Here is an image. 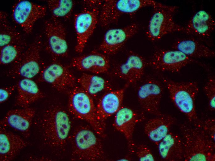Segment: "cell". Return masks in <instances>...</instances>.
I'll return each mask as SVG.
<instances>
[{
	"label": "cell",
	"instance_id": "1",
	"mask_svg": "<svg viewBox=\"0 0 215 161\" xmlns=\"http://www.w3.org/2000/svg\"><path fill=\"white\" fill-rule=\"evenodd\" d=\"M34 123L45 146L57 151L64 150L71 123L68 113L64 109L58 105H50L36 118Z\"/></svg>",
	"mask_w": 215,
	"mask_h": 161
},
{
	"label": "cell",
	"instance_id": "2",
	"mask_svg": "<svg viewBox=\"0 0 215 161\" xmlns=\"http://www.w3.org/2000/svg\"><path fill=\"white\" fill-rule=\"evenodd\" d=\"M185 161H214L215 141L200 128L186 123L180 127Z\"/></svg>",
	"mask_w": 215,
	"mask_h": 161
},
{
	"label": "cell",
	"instance_id": "3",
	"mask_svg": "<svg viewBox=\"0 0 215 161\" xmlns=\"http://www.w3.org/2000/svg\"><path fill=\"white\" fill-rule=\"evenodd\" d=\"M67 94L68 109L70 113L87 122L97 134L105 137L106 124L97 118L93 98L80 86H75Z\"/></svg>",
	"mask_w": 215,
	"mask_h": 161
},
{
	"label": "cell",
	"instance_id": "4",
	"mask_svg": "<svg viewBox=\"0 0 215 161\" xmlns=\"http://www.w3.org/2000/svg\"><path fill=\"white\" fill-rule=\"evenodd\" d=\"M95 133L91 127L86 125L79 126L74 131L69 138L73 159L95 161L104 159L102 142Z\"/></svg>",
	"mask_w": 215,
	"mask_h": 161
},
{
	"label": "cell",
	"instance_id": "5",
	"mask_svg": "<svg viewBox=\"0 0 215 161\" xmlns=\"http://www.w3.org/2000/svg\"><path fill=\"white\" fill-rule=\"evenodd\" d=\"M164 81L175 106L186 116L190 123H196L199 120L196 107V100L199 92L197 82H176L167 79Z\"/></svg>",
	"mask_w": 215,
	"mask_h": 161
},
{
	"label": "cell",
	"instance_id": "6",
	"mask_svg": "<svg viewBox=\"0 0 215 161\" xmlns=\"http://www.w3.org/2000/svg\"><path fill=\"white\" fill-rule=\"evenodd\" d=\"M148 25L146 35L149 40L157 41L164 35L176 32H184V27L176 24L173 16L178 7L158 2Z\"/></svg>",
	"mask_w": 215,
	"mask_h": 161
},
{
	"label": "cell",
	"instance_id": "7",
	"mask_svg": "<svg viewBox=\"0 0 215 161\" xmlns=\"http://www.w3.org/2000/svg\"><path fill=\"white\" fill-rule=\"evenodd\" d=\"M158 2L152 0H105L102 4L99 21L103 27L116 23L124 15H132L142 8L155 7Z\"/></svg>",
	"mask_w": 215,
	"mask_h": 161
},
{
	"label": "cell",
	"instance_id": "8",
	"mask_svg": "<svg viewBox=\"0 0 215 161\" xmlns=\"http://www.w3.org/2000/svg\"><path fill=\"white\" fill-rule=\"evenodd\" d=\"M42 44L41 36H37L13 63L7 75L32 79L40 73L41 70L40 51Z\"/></svg>",
	"mask_w": 215,
	"mask_h": 161
},
{
	"label": "cell",
	"instance_id": "9",
	"mask_svg": "<svg viewBox=\"0 0 215 161\" xmlns=\"http://www.w3.org/2000/svg\"><path fill=\"white\" fill-rule=\"evenodd\" d=\"M51 85L58 91L68 93L76 80L69 66L55 61L41 70L37 80Z\"/></svg>",
	"mask_w": 215,
	"mask_h": 161
},
{
	"label": "cell",
	"instance_id": "10",
	"mask_svg": "<svg viewBox=\"0 0 215 161\" xmlns=\"http://www.w3.org/2000/svg\"><path fill=\"white\" fill-rule=\"evenodd\" d=\"M100 6L85 7L75 14L74 26L76 35L75 50L82 53L88 40L93 33L99 21Z\"/></svg>",
	"mask_w": 215,
	"mask_h": 161
},
{
	"label": "cell",
	"instance_id": "11",
	"mask_svg": "<svg viewBox=\"0 0 215 161\" xmlns=\"http://www.w3.org/2000/svg\"><path fill=\"white\" fill-rule=\"evenodd\" d=\"M46 38L45 48L55 61L58 58L67 57L68 47L65 28L58 19L52 17L44 22Z\"/></svg>",
	"mask_w": 215,
	"mask_h": 161
},
{
	"label": "cell",
	"instance_id": "12",
	"mask_svg": "<svg viewBox=\"0 0 215 161\" xmlns=\"http://www.w3.org/2000/svg\"><path fill=\"white\" fill-rule=\"evenodd\" d=\"M194 63L203 65L178 50L160 49L154 53L148 63L158 71L177 72L188 64Z\"/></svg>",
	"mask_w": 215,
	"mask_h": 161
},
{
	"label": "cell",
	"instance_id": "13",
	"mask_svg": "<svg viewBox=\"0 0 215 161\" xmlns=\"http://www.w3.org/2000/svg\"><path fill=\"white\" fill-rule=\"evenodd\" d=\"M47 9L44 6L27 0H19L12 7L11 17L13 21L25 33L29 34L32 32L36 22L45 15Z\"/></svg>",
	"mask_w": 215,
	"mask_h": 161
},
{
	"label": "cell",
	"instance_id": "14",
	"mask_svg": "<svg viewBox=\"0 0 215 161\" xmlns=\"http://www.w3.org/2000/svg\"><path fill=\"white\" fill-rule=\"evenodd\" d=\"M163 88L161 83L154 78L147 79L140 86L137 98L140 105L145 111L156 116L162 114L160 106Z\"/></svg>",
	"mask_w": 215,
	"mask_h": 161
},
{
	"label": "cell",
	"instance_id": "15",
	"mask_svg": "<svg viewBox=\"0 0 215 161\" xmlns=\"http://www.w3.org/2000/svg\"><path fill=\"white\" fill-rule=\"evenodd\" d=\"M145 118L144 115L126 107L120 108L115 114L113 126L125 137L129 153L135 152L136 146L133 140V133L136 124Z\"/></svg>",
	"mask_w": 215,
	"mask_h": 161
},
{
	"label": "cell",
	"instance_id": "16",
	"mask_svg": "<svg viewBox=\"0 0 215 161\" xmlns=\"http://www.w3.org/2000/svg\"><path fill=\"white\" fill-rule=\"evenodd\" d=\"M138 29V24L133 23L122 28L108 30L98 48L99 50L106 55L115 54L137 33Z\"/></svg>",
	"mask_w": 215,
	"mask_h": 161
},
{
	"label": "cell",
	"instance_id": "17",
	"mask_svg": "<svg viewBox=\"0 0 215 161\" xmlns=\"http://www.w3.org/2000/svg\"><path fill=\"white\" fill-rule=\"evenodd\" d=\"M147 63L143 56L131 51L126 61L115 67L112 73L129 85L134 84L142 77Z\"/></svg>",
	"mask_w": 215,
	"mask_h": 161
},
{
	"label": "cell",
	"instance_id": "18",
	"mask_svg": "<svg viewBox=\"0 0 215 161\" xmlns=\"http://www.w3.org/2000/svg\"><path fill=\"white\" fill-rule=\"evenodd\" d=\"M35 114V110L29 107L10 110L1 120L0 126L10 128L28 137Z\"/></svg>",
	"mask_w": 215,
	"mask_h": 161
},
{
	"label": "cell",
	"instance_id": "19",
	"mask_svg": "<svg viewBox=\"0 0 215 161\" xmlns=\"http://www.w3.org/2000/svg\"><path fill=\"white\" fill-rule=\"evenodd\" d=\"M70 65L79 70L96 74L106 73L110 67L109 60L106 55L96 50L73 58Z\"/></svg>",
	"mask_w": 215,
	"mask_h": 161
},
{
	"label": "cell",
	"instance_id": "20",
	"mask_svg": "<svg viewBox=\"0 0 215 161\" xmlns=\"http://www.w3.org/2000/svg\"><path fill=\"white\" fill-rule=\"evenodd\" d=\"M129 85L122 88L106 92L100 98L96 106L98 119L106 124L105 121L115 114L122 107L124 94Z\"/></svg>",
	"mask_w": 215,
	"mask_h": 161
},
{
	"label": "cell",
	"instance_id": "21",
	"mask_svg": "<svg viewBox=\"0 0 215 161\" xmlns=\"http://www.w3.org/2000/svg\"><path fill=\"white\" fill-rule=\"evenodd\" d=\"M215 23L208 12L200 10L196 12L189 21L184 32L193 35L200 40L209 38L214 29Z\"/></svg>",
	"mask_w": 215,
	"mask_h": 161
},
{
	"label": "cell",
	"instance_id": "22",
	"mask_svg": "<svg viewBox=\"0 0 215 161\" xmlns=\"http://www.w3.org/2000/svg\"><path fill=\"white\" fill-rule=\"evenodd\" d=\"M27 142L19 136L0 127V160H12L27 145Z\"/></svg>",
	"mask_w": 215,
	"mask_h": 161
},
{
	"label": "cell",
	"instance_id": "23",
	"mask_svg": "<svg viewBox=\"0 0 215 161\" xmlns=\"http://www.w3.org/2000/svg\"><path fill=\"white\" fill-rule=\"evenodd\" d=\"M161 159L167 161L184 160V150L181 137L170 132L157 145Z\"/></svg>",
	"mask_w": 215,
	"mask_h": 161
},
{
	"label": "cell",
	"instance_id": "24",
	"mask_svg": "<svg viewBox=\"0 0 215 161\" xmlns=\"http://www.w3.org/2000/svg\"><path fill=\"white\" fill-rule=\"evenodd\" d=\"M175 120L169 115L157 116L147 122L144 127V133L151 142L157 145L170 132Z\"/></svg>",
	"mask_w": 215,
	"mask_h": 161
},
{
	"label": "cell",
	"instance_id": "25",
	"mask_svg": "<svg viewBox=\"0 0 215 161\" xmlns=\"http://www.w3.org/2000/svg\"><path fill=\"white\" fill-rule=\"evenodd\" d=\"M171 48L192 58H211L215 55L214 51L200 41L192 37L178 39L173 43Z\"/></svg>",
	"mask_w": 215,
	"mask_h": 161
},
{
	"label": "cell",
	"instance_id": "26",
	"mask_svg": "<svg viewBox=\"0 0 215 161\" xmlns=\"http://www.w3.org/2000/svg\"><path fill=\"white\" fill-rule=\"evenodd\" d=\"M16 85L18 94L15 105L16 106L28 107L33 103L44 97L36 83L31 79L23 78L19 80Z\"/></svg>",
	"mask_w": 215,
	"mask_h": 161
},
{
	"label": "cell",
	"instance_id": "27",
	"mask_svg": "<svg viewBox=\"0 0 215 161\" xmlns=\"http://www.w3.org/2000/svg\"><path fill=\"white\" fill-rule=\"evenodd\" d=\"M77 82L93 98L100 93L112 90V85L108 81L95 75L84 73L78 78Z\"/></svg>",
	"mask_w": 215,
	"mask_h": 161
},
{
	"label": "cell",
	"instance_id": "28",
	"mask_svg": "<svg viewBox=\"0 0 215 161\" xmlns=\"http://www.w3.org/2000/svg\"><path fill=\"white\" fill-rule=\"evenodd\" d=\"M47 2L52 17L57 19L69 18L75 5V2L71 0H49Z\"/></svg>",
	"mask_w": 215,
	"mask_h": 161
},
{
	"label": "cell",
	"instance_id": "29",
	"mask_svg": "<svg viewBox=\"0 0 215 161\" xmlns=\"http://www.w3.org/2000/svg\"><path fill=\"white\" fill-rule=\"evenodd\" d=\"M24 41L19 44L8 45L0 47V63L2 65L14 63L26 50Z\"/></svg>",
	"mask_w": 215,
	"mask_h": 161
},
{
	"label": "cell",
	"instance_id": "30",
	"mask_svg": "<svg viewBox=\"0 0 215 161\" xmlns=\"http://www.w3.org/2000/svg\"><path fill=\"white\" fill-rule=\"evenodd\" d=\"M0 46L24 42L21 33L12 27L8 22L0 23Z\"/></svg>",
	"mask_w": 215,
	"mask_h": 161
},
{
	"label": "cell",
	"instance_id": "31",
	"mask_svg": "<svg viewBox=\"0 0 215 161\" xmlns=\"http://www.w3.org/2000/svg\"><path fill=\"white\" fill-rule=\"evenodd\" d=\"M204 90L208 100L209 110L214 111L215 109V79L214 76H210L204 87Z\"/></svg>",
	"mask_w": 215,
	"mask_h": 161
},
{
	"label": "cell",
	"instance_id": "32",
	"mask_svg": "<svg viewBox=\"0 0 215 161\" xmlns=\"http://www.w3.org/2000/svg\"><path fill=\"white\" fill-rule=\"evenodd\" d=\"M195 125L200 128L214 141H215V120L208 118L204 120H198Z\"/></svg>",
	"mask_w": 215,
	"mask_h": 161
},
{
	"label": "cell",
	"instance_id": "33",
	"mask_svg": "<svg viewBox=\"0 0 215 161\" xmlns=\"http://www.w3.org/2000/svg\"><path fill=\"white\" fill-rule=\"evenodd\" d=\"M136 153L140 161H154L155 159L150 149L146 145L140 144L136 147Z\"/></svg>",
	"mask_w": 215,
	"mask_h": 161
},
{
	"label": "cell",
	"instance_id": "34",
	"mask_svg": "<svg viewBox=\"0 0 215 161\" xmlns=\"http://www.w3.org/2000/svg\"><path fill=\"white\" fill-rule=\"evenodd\" d=\"M16 88V85H14L0 88V102L1 103L7 101Z\"/></svg>",
	"mask_w": 215,
	"mask_h": 161
},
{
	"label": "cell",
	"instance_id": "35",
	"mask_svg": "<svg viewBox=\"0 0 215 161\" xmlns=\"http://www.w3.org/2000/svg\"><path fill=\"white\" fill-rule=\"evenodd\" d=\"M103 1L98 0H84L83 4L85 7H92L100 6L103 2Z\"/></svg>",
	"mask_w": 215,
	"mask_h": 161
},
{
	"label": "cell",
	"instance_id": "36",
	"mask_svg": "<svg viewBox=\"0 0 215 161\" xmlns=\"http://www.w3.org/2000/svg\"><path fill=\"white\" fill-rule=\"evenodd\" d=\"M7 14L6 12L2 11H0V23H6L8 22L7 20Z\"/></svg>",
	"mask_w": 215,
	"mask_h": 161
}]
</instances>
